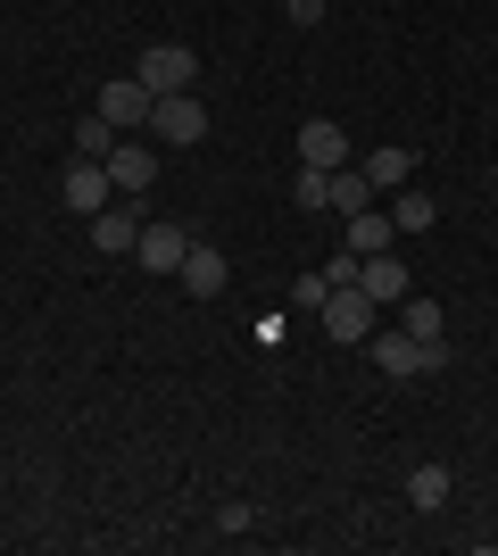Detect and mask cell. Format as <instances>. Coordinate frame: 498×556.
<instances>
[{
    "label": "cell",
    "instance_id": "cell-1",
    "mask_svg": "<svg viewBox=\"0 0 498 556\" xmlns=\"http://www.w3.org/2000/svg\"><path fill=\"white\" fill-rule=\"evenodd\" d=\"M366 349H374L382 374H449V341H416V332H366Z\"/></svg>",
    "mask_w": 498,
    "mask_h": 556
},
{
    "label": "cell",
    "instance_id": "cell-2",
    "mask_svg": "<svg viewBox=\"0 0 498 556\" xmlns=\"http://www.w3.org/2000/svg\"><path fill=\"white\" fill-rule=\"evenodd\" d=\"M150 134L175 141V150L208 141V100H200V92H166V100H150Z\"/></svg>",
    "mask_w": 498,
    "mask_h": 556
},
{
    "label": "cell",
    "instance_id": "cell-3",
    "mask_svg": "<svg viewBox=\"0 0 498 556\" xmlns=\"http://www.w3.org/2000/svg\"><path fill=\"white\" fill-rule=\"evenodd\" d=\"M133 75H142L158 100H166V92H191V75H200V50H191V42H150L142 59H133Z\"/></svg>",
    "mask_w": 498,
    "mask_h": 556
},
{
    "label": "cell",
    "instance_id": "cell-4",
    "mask_svg": "<svg viewBox=\"0 0 498 556\" xmlns=\"http://www.w3.org/2000/svg\"><path fill=\"white\" fill-rule=\"evenodd\" d=\"M150 100H158V92H150L142 75H108V84H100V100H92V109L108 116L117 134H150Z\"/></svg>",
    "mask_w": 498,
    "mask_h": 556
},
{
    "label": "cell",
    "instance_id": "cell-5",
    "mask_svg": "<svg viewBox=\"0 0 498 556\" xmlns=\"http://www.w3.org/2000/svg\"><path fill=\"white\" fill-rule=\"evenodd\" d=\"M316 325H324V341H349V349H357L366 332L382 325V307H374V300H366V291L349 282V291H332V300L316 307Z\"/></svg>",
    "mask_w": 498,
    "mask_h": 556
},
{
    "label": "cell",
    "instance_id": "cell-6",
    "mask_svg": "<svg viewBox=\"0 0 498 556\" xmlns=\"http://www.w3.org/2000/svg\"><path fill=\"white\" fill-rule=\"evenodd\" d=\"M59 200H67V208L92 225V216L117 200V184H108V166H100V159H67V175H59Z\"/></svg>",
    "mask_w": 498,
    "mask_h": 556
},
{
    "label": "cell",
    "instance_id": "cell-7",
    "mask_svg": "<svg viewBox=\"0 0 498 556\" xmlns=\"http://www.w3.org/2000/svg\"><path fill=\"white\" fill-rule=\"evenodd\" d=\"M100 166H108V184H117L125 200L158 184V150H150V141H133V134H117V150H108V159H100Z\"/></svg>",
    "mask_w": 498,
    "mask_h": 556
},
{
    "label": "cell",
    "instance_id": "cell-8",
    "mask_svg": "<svg viewBox=\"0 0 498 556\" xmlns=\"http://www.w3.org/2000/svg\"><path fill=\"white\" fill-rule=\"evenodd\" d=\"M357 175L374 184V200H382V191H407V184H416V150H407V141H382V150L357 159Z\"/></svg>",
    "mask_w": 498,
    "mask_h": 556
},
{
    "label": "cell",
    "instance_id": "cell-9",
    "mask_svg": "<svg viewBox=\"0 0 498 556\" xmlns=\"http://www.w3.org/2000/svg\"><path fill=\"white\" fill-rule=\"evenodd\" d=\"M341 225H349V232H341V250H349V257H382L391 241H399V225H391L382 200H374V208H357V216H341Z\"/></svg>",
    "mask_w": 498,
    "mask_h": 556
},
{
    "label": "cell",
    "instance_id": "cell-10",
    "mask_svg": "<svg viewBox=\"0 0 498 556\" xmlns=\"http://www.w3.org/2000/svg\"><path fill=\"white\" fill-rule=\"evenodd\" d=\"M357 291H366L374 307H399L407 291H416V282H407V266H399V257L382 250V257H357Z\"/></svg>",
    "mask_w": 498,
    "mask_h": 556
},
{
    "label": "cell",
    "instance_id": "cell-11",
    "mask_svg": "<svg viewBox=\"0 0 498 556\" xmlns=\"http://www.w3.org/2000/svg\"><path fill=\"white\" fill-rule=\"evenodd\" d=\"M191 250V232L183 225H142V241H133V266H150V275H175Z\"/></svg>",
    "mask_w": 498,
    "mask_h": 556
},
{
    "label": "cell",
    "instance_id": "cell-12",
    "mask_svg": "<svg viewBox=\"0 0 498 556\" xmlns=\"http://www.w3.org/2000/svg\"><path fill=\"white\" fill-rule=\"evenodd\" d=\"M299 166H349V134H341V125H332V116H308V125H299Z\"/></svg>",
    "mask_w": 498,
    "mask_h": 556
},
{
    "label": "cell",
    "instance_id": "cell-13",
    "mask_svg": "<svg viewBox=\"0 0 498 556\" xmlns=\"http://www.w3.org/2000/svg\"><path fill=\"white\" fill-rule=\"evenodd\" d=\"M133 241H142V216L125 208V200H108V208L92 216V250L100 257H133Z\"/></svg>",
    "mask_w": 498,
    "mask_h": 556
},
{
    "label": "cell",
    "instance_id": "cell-14",
    "mask_svg": "<svg viewBox=\"0 0 498 556\" xmlns=\"http://www.w3.org/2000/svg\"><path fill=\"white\" fill-rule=\"evenodd\" d=\"M175 275H183V291H191V300H216V291H225V275H233V266H225V250H208V241H191V250H183V266H175Z\"/></svg>",
    "mask_w": 498,
    "mask_h": 556
},
{
    "label": "cell",
    "instance_id": "cell-15",
    "mask_svg": "<svg viewBox=\"0 0 498 556\" xmlns=\"http://www.w3.org/2000/svg\"><path fill=\"white\" fill-rule=\"evenodd\" d=\"M449 498H457V473H449V465H407V507L440 515Z\"/></svg>",
    "mask_w": 498,
    "mask_h": 556
},
{
    "label": "cell",
    "instance_id": "cell-16",
    "mask_svg": "<svg viewBox=\"0 0 498 556\" xmlns=\"http://www.w3.org/2000/svg\"><path fill=\"white\" fill-rule=\"evenodd\" d=\"M399 332H416V341H449V316H440V300L407 291V300H399Z\"/></svg>",
    "mask_w": 498,
    "mask_h": 556
},
{
    "label": "cell",
    "instance_id": "cell-17",
    "mask_svg": "<svg viewBox=\"0 0 498 556\" xmlns=\"http://www.w3.org/2000/svg\"><path fill=\"white\" fill-rule=\"evenodd\" d=\"M324 208H341V216H357V208H374V184H366V175H357V159L349 166H332V200Z\"/></svg>",
    "mask_w": 498,
    "mask_h": 556
},
{
    "label": "cell",
    "instance_id": "cell-18",
    "mask_svg": "<svg viewBox=\"0 0 498 556\" xmlns=\"http://www.w3.org/2000/svg\"><path fill=\"white\" fill-rule=\"evenodd\" d=\"M432 216H440V208H432V191H416V184L391 191V225H399V232H432Z\"/></svg>",
    "mask_w": 498,
    "mask_h": 556
},
{
    "label": "cell",
    "instance_id": "cell-19",
    "mask_svg": "<svg viewBox=\"0 0 498 556\" xmlns=\"http://www.w3.org/2000/svg\"><path fill=\"white\" fill-rule=\"evenodd\" d=\"M108 150H117V125H108V116H84V125H75V159H108Z\"/></svg>",
    "mask_w": 498,
    "mask_h": 556
},
{
    "label": "cell",
    "instance_id": "cell-20",
    "mask_svg": "<svg viewBox=\"0 0 498 556\" xmlns=\"http://www.w3.org/2000/svg\"><path fill=\"white\" fill-rule=\"evenodd\" d=\"M324 200H332V175H324V166H299V175H291V208H324Z\"/></svg>",
    "mask_w": 498,
    "mask_h": 556
},
{
    "label": "cell",
    "instance_id": "cell-21",
    "mask_svg": "<svg viewBox=\"0 0 498 556\" xmlns=\"http://www.w3.org/2000/svg\"><path fill=\"white\" fill-rule=\"evenodd\" d=\"M216 532H225V540H250V532H258V507H250V498H225V507H216Z\"/></svg>",
    "mask_w": 498,
    "mask_h": 556
},
{
    "label": "cell",
    "instance_id": "cell-22",
    "mask_svg": "<svg viewBox=\"0 0 498 556\" xmlns=\"http://www.w3.org/2000/svg\"><path fill=\"white\" fill-rule=\"evenodd\" d=\"M324 300H332V275H324V266L291 282V307H308V316H316V307H324Z\"/></svg>",
    "mask_w": 498,
    "mask_h": 556
},
{
    "label": "cell",
    "instance_id": "cell-23",
    "mask_svg": "<svg viewBox=\"0 0 498 556\" xmlns=\"http://www.w3.org/2000/svg\"><path fill=\"white\" fill-rule=\"evenodd\" d=\"M324 9H332V0H283V17L299 25V34H308V25H324Z\"/></svg>",
    "mask_w": 498,
    "mask_h": 556
}]
</instances>
